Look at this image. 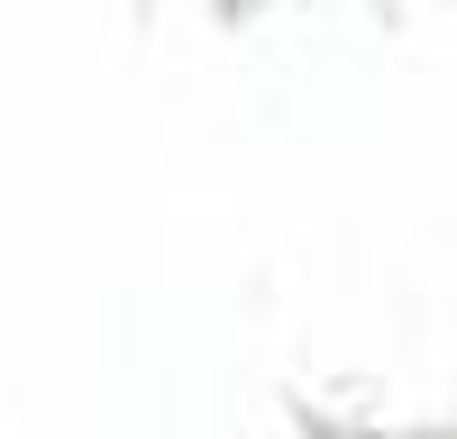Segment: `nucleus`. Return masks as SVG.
<instances>
[]
</instances>
